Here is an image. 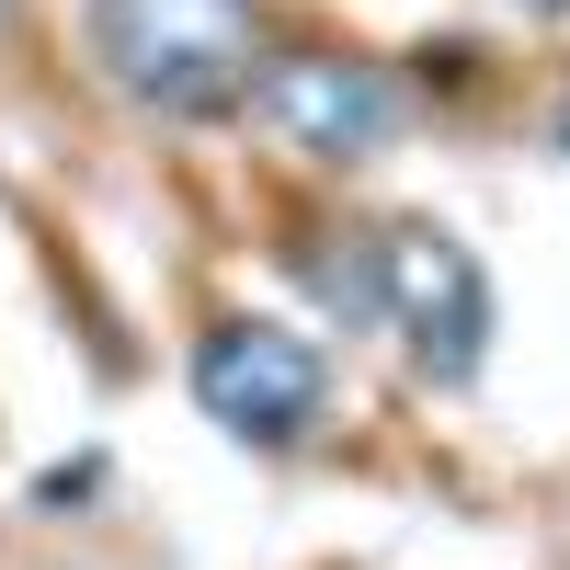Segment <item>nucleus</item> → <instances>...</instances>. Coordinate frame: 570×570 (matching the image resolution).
<instances>
[{
  "instance_id": "obj_3",
  "label": "nucleus",
  "mask_w": 570,
  "mask_h": 570,
  "mask_svg": "<svg viewBox=\"0 0 570 570\" xmlns=\"http://www.w3.org/2000/svg\"><path fill=\"white\" fill-rule=\"evenodd\" d=\"M195 400L217 434H240V445H308L320 434V411H331V365L308 331H285V320H217L206 343H195Z\"/></svg>"
},
{
  "instance_id": "obj_2",
  "label": "nucleus",
  "mask_w": 570,
  "mask_h": 570,
  "mask_svg": "<svg viewBox=\"0 0 570 570\" xmlns=\"http://www.w3.org/2000/svg\"><path fill=\"white\" fill-rule=\"evenodd\" d=\"M365 320L400 331L411 376L468 389L480 354H491V274H480V252H468L456 228H434V217L365 228Z\"/></svg>"
},
{
  "instance_id": "obj_7",
  "label": "nucleus",
  "mask_w": 570,
  "mask_h": 570,
  "mask_svg": "<svg viewBox=\"0 0 570 570\" xmlns=\"http://www.w3.org/2000/svg\"><path fill=\"white\" fill-rule=\"evenodd\" d=\"M0 12H12V0H0Z\"/></svg>"
},
{
  "instance_id": "obj_4",
  "label": "nucleus",
  "mask_w": 570,
  "mask_h": 570,
  "mask_svg": "<svg viewBox=\"0 0 570 570\" xmlns=\"http://www.w3.org/2000/svg\"><path fill=\"white\" fill-rule=\"evenodd\" d=\"M252 115L285 137V149H308V160H376L400 137L411 91L376 58H354V46H297V58H274L252 80Z\"/></svg>"
},
{
  "instance_id": "obj_6",
  "label": "nucleus",
  "mask_w": 570,
  "mask_h": 570,
  "mask_svg": "<svg viewBox=\"0 0 570 570\" xmlns=\"http://www.w3.org/2000/svg\"><path fill=\"white\" fill-rule=\"evenodd\" d=\"M537 12H570V0H537Z\"/></svg>"
},
{
  "instance_id": "obj_5",
  "label": "nucleus",
  "mask_w": 570,
  "mask_h": 570,
  "mask_svg": "<svg viewBox=\"0 0 570 570\" xmlns=\"http://www.w3.org/2000/svg\"><path fill=\"white\" fill-rule=\"evenodd\" d=\"M559 149H570V104H559Z\"/></svg>"
},
{
  "instance_id": "obj_1",
  "label": "nucleus",
  "mask_w": 570,
  "mask_h": 570,
  "mask_svg": "<svg viewBox=\"0 0 570 570\" xmlns=\"http://www.w3.org/2000/svg\"><path fill=\"white\" fill-rule=\"evenodd\" d=\"M91 58L171 126L240 115L263 80V0H91Z\"/></svg>"
}]
</instances>
